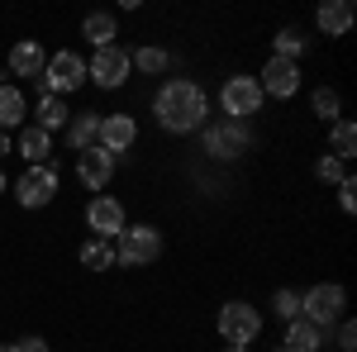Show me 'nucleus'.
<instances>
[{"label":"nucleus","mask_w":357,"mask_h":352,"mask_svg":"<svg viewBox=\"0 0 357 352\" xmlns=\"http://www.w3.org/2000/svg\"><path fill=\"white\" fill-rule=\"evenodd\" d=\"M43 67H48V48H43L38 38H20V43L10 48V57H5V77H10V82H15V77L38 82Z\"/></svg>","instance_id":"obj_13"},{"label":"nucleus","mask_w":357,"mask_h":352,"mask_svg":"<svg viewBox=\"0 0 357 352\" xmlns=\"http://www.w3.org/2000/svg\"><path fill=\"white\" fill-rule=\"evenodd\" d=\"M301 319L329 333L338 319H348V291L338 281H319V286L301 291Z\"/></svg>","instance_id":"obj_6"},{"label":"nucleus","mask_w":357,"mask_h":352,"mask_svg":"<svg viewBox=\"0 0 357 352\" xmlns=\"http://www.w3.org/2000/svg\"><path fill=\"white\" fill-rule=\"evenodd\" d=\"M114 171H119V162H114L105 148H86V153H77V181H82L86 190L105 195V186L114 181Z\"/></svg>","instance_id":"obj_14"},{"label":"nucleus","mask_w":357,"mask_h":352,"mask_svg":"<svg viewBox=\"0 0 357 352\" xmlns=\"http://www.w3.org/2000/svg\"><path fill=\"white\" fill-rule=\"evenodd\" d=\"M82 38L91 48H114V38H119V15H114V10H91L82 20Z\"/></svg>","instance_id":"obj_19"},{"label":"nucleus","mask_w":357,"mask_h":352,"mask_svg":"<svg viewBox=\"0 0 357 352\" xmlns=\"http://www.w3.org/2000/svg\"><path fill=\"white\" fill-rule=\"evenodd\" d=\"M10 190H15V200H20V210H48L57 200V190H62V176H57L53 162L24 167V171L10 181Z\"/></svg>","instance_id":"obj_8"},{"label":"nucleus","mask_w":357,"mask_h":352,"mask_svg":"<svg viewBox=\"0 0 357 352\" xmlns=\"http://www.w3.org/2000/svg\"><path fill=\"white\" fill-rule=\"evenodd\" d=\"M329 153H333V158H338L343 167L357 158V124L348 119V114H343L338 124H329Z\"/></svg>","instance_id":"obj_23"},{"label":"nucleus","mask_w":357,"mask_h":352,"mask_svg":"<svg viewBox=\"0 0 357 352\" xmlns=\"http://www.w3.org/2000/svg\"><path fill=\"white\" fill-rule=\"evenodd\" d=\"M324 348H329V333L305 324V319H296V324L281 328V343H276L272 352H324Z\"/></svg>","instance_id":"obj_16"},{"label":"nucleus","mask_w":357,"mask_h":352,"mask_svg":"<svg viewBox=\"0 0 357 352\" xmlns=\"http://www.w3.org/2000/svg\"><path fill=\"white\" fill-rule=\"evenodd\" d=\"M305 48H310V38H305L301 29L291 24V29H276V38H272V57H286V62H301Z\"/></svg>","instance_id":"obj_25"},{"label":"nucleus","mask_w":357,"mask_h":352,"mask_svg":"<svg viewBox=\"0 0 357 352\" xmlns=\"http://www.w3.org/2000/svg\"><path fill=\"white\" fill-rule=\"evenodd\" d=\"M96 148H105L114 162H124V158L138 148V119L129 114V109L100 114V138H96Z\"/></svg>","instance_id":"obj_10"},{"label":"nucleus","mask_w":357,"mask_h":352,"mask_svg":"<svg viewBox=\"0 0 357 352\" xmlns=\"http://www.w3.org/2000/svg\"><path fill=\"white\" fill-rule=\"evenodd\" d=\"M272 319H281V328L301 319V291H296V286H281V291H272Z\"/></svg>","instance_id":"obj_27"},{"label":"nucleus","mask_w":357,"mask_h":352,"mask_svg":"<svg viewBox=\"0 0 357 352\" xmlns=\"http://www.w3.org/2000/svg\"><path fill=\"white\" fill-rule=\"evenodd\" d=\"M124 224H129L124 200H114V195H91V205H86V229H91V238L114 243V238L124 234Z\"/></svg>","instance_id":"obj_12"},{"label":"nucleus","mask_w":357,"mask_h":352,"mask_svg":"<svg viewBox=\"0 0 357 352\" xmlns=\"http://www.w3.org/2000/svg\"><path fill=\"white\" fill-rule=\"evenodd\" d=\"M200 153L210 158V162H238L252 153V129L238 124V119H210L205 129H200Z\"/></svg>","instance_id":"obj_3"},{"label":"nucleus","mask_w":357,"mask_h":352,"mask_svg":"<svg viewBox=\"0 0 357 352\" xmlns=\"http://www.w3.org/2000/svg\"><path fill=\"white\" fill-rule=\"evenodd\" d=\"M29 124L33 129H43V134H62L67 129V119H72V109H67V100H57V95H38L33 105H29Z\"/></svg>","instance_id":"obj_18"},{"label":"nucleus","mask_w":357,"mask_h":352,"mask_svg":"<svg viewBox=\"0 0 357 352\" xmlns=\"http://www.w3.org/2000/svg\"><path fill=\"white\" fill-rule=\"evenodd\" d=\"M15 153L24 158V167H43L48 158H53V134H43V129L24 124V129H20V138H15Z\"/></svg>","instance_id":"obj_21"},{"label":"nucleus","mask_w":357,"mask_h":352,"mask_svg":"<svg viewBox=\"0 0 357 352\" xmlns=\"http://www.w3.org/2000/svg\"><path fill=\"white\" fill-rule=\"evenodd\" d=\"M353 20H357L353 0H324V5L314 10V29H319L324 38H343V33L353 29Z\"/></svg>","instance_id":"obj_17"},{"label":"nucleus","mask_w":357,"mask_h":352,"mask_svg":"<svg viewBox=\"0 0 357 352\" xmlns=\"http://www.w3.org/2000/svg\"><path fill=\"white\" fill-rule=\"evenodd\" d=\"M333 190H338V205H343V215H353V210H357V176L348 171V176H343V181H338Z\"/></svg>","instance_id":"obj_30"},{"label":"nucleus","mask_w":357,"mask_h":352,"mask_svg":"<svg viewBox=\"0 0 357 352\" xmlns=\"http://www.w3.org/2000/svg\"><path fill=\"white\" fill-rule=\"evenodd\" d=\"M0 352H10V343H0Z\"/></svg>","instance_id":"obj_34"},{"label":"nucleus","mask_w":357,"mask_h":352,"mask_svg":"<svg viewBox=\"0 0 357 352\" xmlns=\"http://www.w3.org/2000/svg\"><path fill=\"white\" fill-rule=\"evenodd\" d=\"M224 352H238V348H224Z\"/></svg>","instance_id":"obj_35"},{"label":"nucleus","mask_w":357,"mask_h":352,"mask_svg":"<svg viewBox=\"0 0 357 352\" xmlns=\"http://www.w3.org/2000/svg\"><path fill=\"white\" fill-rule=\"evenodd\" d=\"M343 176H348V167L338 162L333 153H319V158H314V181H319V186H338Z\"/></svg>","instance_id":"obj_28"},{"label":"nucleus","mask_w":357,"mask_h":352,"mask_svg":"<svg viewBox=\"0 0 357 352\" xmlns=\"http://www.w3.org/2000/svg\"><path fill=\"white\" fill-rule=\"evenodd\" d=\"M153 119L158 129L172 138H186V134H200L210 124V95L205 86L191 82V77H167L158 91H153Z\"/></svg>","instance_id":"obj_1"},{"label":"nucleus","mask_w":357,"mask_h":352,"mask_svg":"<svg viewBox=\"0 0 357 352\" xmlns=\"http://www.w3.org/2000/svg\"><path fill=\"white\" fill-rule=\"evenodd\" d=\"M86 86V57L77 48H57L48 53V67H43V77H38V95H57V100H67V95H77Z\"/></svg>","instance_id":"obj_5"},{"label":"nucleus","mask_w":357,"mask_h":352,"mask_svg":"<svg viewBox=\"0 0 357 352\" xmlns=\"http://www.w3.org/2000/svg\"><path fill=\"white\" fill-rule=\"evenodd\" d=\"M77 257H82L86 271H110L114 267V243H105V238H86Z\"/></svg>","instance_id":"obj_26"},{"label":"nucleus","mask_w":357,"mask_h":352,"mask_svg":"<svg viewBox=\"0 0 357 352\" xmlns=\"http://www.w3.org/2000/svg\"><path fill=\"white\" fill-rule=\"evenodd\" d=\"M310 109H314L324 124H338V119H343V95H338L333 86H314V91H310Z\"/></svg>","instance_id":"obj_24"},{"label":"nucleus","mask_w":357,"mask_h":352,"mask_svg":"<svg viewBox=\"0 0 357 352\" xmlns=\"http://www.w3.org/2000/svg\"><path fill=\"white\" fill-rule=\"evenodd\" d=\"M215 100H220V114H224V119H238V124H248L252 114H262V105H267V95H262L257 77H248V72L224 77Z\"/></svg>","instance_id":"obj_7"},{"label":"nucleus","mask_w":357,"mask_h":352,"mask_svg":"<svg viewBox=\"0 0 357 352\" xmlns=\"http://www.w3.org/2000/svg\"><path fill=\"white\" fill-rule=\"evenodd\" d=\"M29 124V100H24V91L10 82V86H0V134H10V129H24Z\"/></svg>","instance_id":"obj_22"},{"label":"nucleus","mask_w":357,"mask_h":352,"mask_svg":"<svg viewBox=\"0 0 357 352\" xmlns=\"http://www.w3.org/2000/svg\"><path fill=\"white\" fill-rule=\"evenodd\" d=\"M5 153H15V138L10 134H0V158H5Z\"/></svg>","instance_id":"obj_32"},{"label":"nucleus","mask_w":357,"mask_h":352,"mask_svg":"<svg viewBox=\"0 0 357 352\" xmlns=\"http://www.w3.org/2000/svg\"><path fill=\"white\" fill-rule=\"evenodd\" d=\"M96 138H100V109H77V114L67 119V129H62L67 153H86V148H96Z\"/></svg>","instance_id":"obj_15"},{"label":"nucleus","mask_w":357,"mask_h":352,"mask_svg":"<svg viewBox=\"0 0 357 352\" xmlns=\"http://www.w3.org/2000/svg\"><path fill=\"white\" fill-rule=\"evenodd\" d=\"M129 67H138L143 77H167L176 67V57L162 43H143V48H129Z\"/></svg>","instance_id":"obj_20"},{"label":"nucleus","mask_w":357,"mask_h":352,"mask_svg":"<svg viewBox=\"0 0 357 352\" xmlns=\"http://www.w3.org/2000/svg\"><path fill=\"white\" fill-rule=\"evenodd\" d=\"M333 348L338 352H357V324L353 319H338V324H333Z\"/></svg>","instance_id":"obj_29"},{"label":"nucleus","mask_w":357,"mask_h":352,"mask_svg":"<svg viewBox=\"0 0 357 352\" xmlns=\"http://www.w3.org/2000/svg\"><path fill=\"white\" fill-rule=\"evenodd\" d=\"M5 190H10V176H5V167H0V195H5Z\"/></svg>","instance_id":"obj_33"},{"label":"nucleus","mask_w":357,"mask_h":352,"mask_svg":"<svg viewBox=\"0 0 357 352\" xmlns=\"http://www.w3.org/2000/svg\"><path fill=\"white\" fill-rule=\"evenodd\" d=\"M10 352H48V338H38V333H24V338H15Z\"/></svg>","instance_id":"obj_31"},{"label":"nucleus","mask_w":357,"mask_h":352,"mask_svg":"<svg viewBox=\"0 0 357 352\" xmlns=\"http://www.w3.org/2000/svg\"><path fill=\"white\" fill-rule=\"evenodd\" d=\"M301 62H286V57H267L262 62V72H257V86H262V95L267 100H296L301 95Z\"/></svg>","instance_id":"obj_11"},{"label":"nucleus","mask_w":357,"mask_h":352,"mask_svg":"<svg viewBox=\"0 0 357 352\" xmlns=\"http://www.w3.org/2000/svg\"><path fill=\"white\" fill-rule=\"evenodd\" d=\"M167 252V238L158 224H124V234L114 238V267H153Z\"/></svg>","instance_id":"obj_4"},{"label":"nucleus","mask_w":357,"mask_h":352,"mask_svg":"<svg viewBox=\"0 0 357 352\" xmlns=\"http://www.w3.org/2000/svg\"><path fill=\"white\" fill-rule=\"evenodd\" d=\"M134 77V67H129V48H96V53L86 57V86H96V91H124Z\"/></svg>","instance_id":"obj_9"},{"label":"nucleus","mask_w":357,"mask_h":352,"mask_svg":"<svg viewBox=\"0 0 357 352\" xmlns=\"http://www.w3.org/2000/svg\"><path fill=\"white\" fill-rule=\"evenodd\" d=\"M262 309L257 305H248V300H224L220 305V314H215V333H220V343L224 348H238L248 352L257 338H262Z\"/></svg>","instance_id":"obj_2"}]
</instances>
